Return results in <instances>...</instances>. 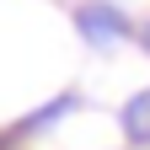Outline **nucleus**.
<instances>
[{
  "label": "nucleus",
  "instance_id": "1",
  "mask_svg": "<svg viewBox=\"0 0 150 150\" xmlns=\"http://www.w3.org/2000/svg\"><path fill=\"white\" fill-rule=\"evenodd\" d=\"M81 32L91 43H118V38H129V16L112 11V6H86L81 11Z\"/></svg>",
  "mask_w": 150,
  "mask_h": 150
},
{
  "label": "nucleus",
  "instance_id": "3",
  "mask_svg": "<svg viewBox=\"0 0 150 150\" xmlns=\"http://www.w3.org/2000/svg\"><path fill=\"white\" fill-rule=\"evenodd\" d=\"M145 43H150V27H145Z\"/></svg>",
  "mask_w": 150,
  "mask_h": 150
},
{
  "label": "nucleus",
  "instance_id": "2",
  "mask_svg": "<svg viewBox=\"0 0 150 150\" xmlns=\"http://www.w3.org/2000/svg\"><path fill=\"white\" fill-rule=\"evenodd\" d=\"M123 129H129V139H139V145L150 139V91H139V97L123 107Z\"/></svg>",
  "mask_w": 150,
  "mask_h": 150
}]
</instances>
